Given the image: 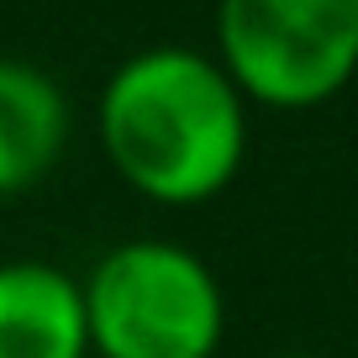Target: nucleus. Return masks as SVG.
Masks as SVG:
<instances>
[{
	"instance_id": "obj_1",
	"label": "nucleus",
	"mask_w": 358,
	"mask_h": 358,
	"mask_svg": "<svg viewBox=\"0 0 358 358\" xmlns=\"http://www.w3.org/2000/svg\"><path fill=\"white\" fill-rule=\"evenodd\" d=\"M95 132L127 190L153 206H206L248 158V101L211 53L158 43L111 69Z\"/></svg>"
},
{
	"instance_id": "obj_2",
	"label": "nucleus",
	"mask_w": 358,
	"mask_h": 358,
	"mask_svg": "<svg viewBox=\"0 0 358 358\" xmlns=\"http://www.w3.org/2000/svg\"><path fill=\"white\" fill-rule=\"evenodd\" d=\"M79 285L95 358H216L227 337L222 280L185 243H116Z\"/></svg>"
},
{
	"instance_id": "obj_3",
	"label": "nucleus",
	"mask_w": 358,
	"mask_h": 358,
	"mask_svg": "<svg viewBox=\"0 0 358 358\" xmlns=\"http://www.w3.org/2000/svg\"><path fill=\"white\" fill-rule=\"evenodd\" d=\"M211 58L248 106L311 111L358 74V0H216Z\"/></svg>"
},
{
	"instance_id": "obj_4",
	"label": "nucleus",
	"mask_w": 358,
	"mask_h": 358,
	"mask_svg": "<svg viewBox=\"0 0 358 358\" xmlns=\"http://www.w3.org/2000/svg\"><path fill=\"white\" fill-rule=\"evenodd\" d=\"M0 358H90L85 285L48 258L0 264Z\"/></svg>"
},
{
	"instance_id": "obj_5",
	"label": "nucleus",
	"mask_w": 358,
	"mask_h": 358,
	"mask_svg": "<svg viewBox=\"0 0 358 358\" xmlns=\"http://www.w3.org/2000/svg\"><path fill=\"white\" fill-rule=\"evenodd\" d=\"M69 95L48 69L0 58V201L43 185L69 148Z\"/></svg>"
},
{
	"instance_id": "obj_6",
	"label": "nucleus",
	"mask_w": 358,
	"mask_h": 358,
	"mask_svg": "<svg viewBox=\"0 0 358 358\" xmlns=\"http://www.w3.org/2000/svg\"><path fill=\"white\" fill-rule=\"evenodd\" d=\"M280 358H316V353H280Z\"/></svg>"
}]
</instances>
